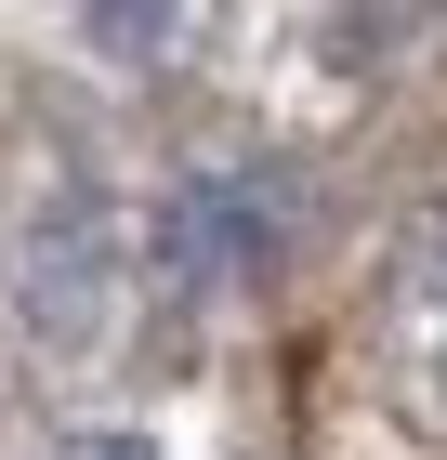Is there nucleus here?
<instances>
[{
    "label": "nucleus",
    "mask_w": 447,
    "mask_h": 460,
    "mask_svg": "<svg viewBox=\"0 0 447 460\" xmlns=\"http://www.w3.org/2000/svg\"><path fill=\"white\" fill-rule=\"evenodd\" d=\"M67 460H158V447H145V434H79Z\"/></svg>",
    "instance_id": "2"
},
{
    "label": "nucleus",
    "mask_w": 447,
    "mask_h": 460,
    "mask_svg": "<svg viewBox=\"0 0 447 460\" xmlns=\"http://www.w3.org/2000/svg\"><path fill=\"white\" fill-rule=\"evenodd\" d=\"M93 27H105V40H119V53H145V40L172 27V0H93Z\"/></svg>",
    "instance_id": "1"
}]
</instances>
